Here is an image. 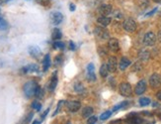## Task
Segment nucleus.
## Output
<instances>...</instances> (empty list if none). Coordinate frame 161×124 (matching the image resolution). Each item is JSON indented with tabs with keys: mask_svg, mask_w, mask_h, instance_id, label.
Returning a JSON list of instances; mask_svg holds the SVG:
<instances>
[{
	"mask_svg": "<svg viewBox=\"0 0 161 124\" xmlns=\"http://www.w3.org/2000/svg\"><path fill=\"white\" fill-rule=\"evenodd\" d=\"M108 74H109V70H108L107 65L105 64L100 68V75H101V77H107Z\"/></svg>",
	"mask_w": 161,
	"mask_h": 124,
	"instance_id": "obj_22",
	"label": "nucleus"
},
{
	"mask_svg": "<svg viewBox=\"0 0 161 124\" xmlns=\"http://www.w3.org/2000/svg\"><path fill=\"white\" fill-rule=\"evenodd\" d=\"M150 103V99L148 97H141L140 98V104L141 106H147Z\"/></svg>",
	"mask_w": 161,
	"mask_h": 124,
	"instance_id": "obj_24",
	"label": "nucleus"
},
{
	"mask_svg": "<svg viewBox=\"0 0 161 124\" xmlns=\"http://www.w3.org/2000/svg\"><path fill=\"white\" fill-rule=\"evenodd\" d=\"M61 103H62V101H59L58 102V105H57V107H56V111H54V113H53V116H56V115L57 114V113L59 112V108H61Z\"/></svg>",
	"mask_w": 161,
	"mask_h": 124,
	"instance_id": "obj_36",
	"label": "nucleus"
},
{
	"mask_svg": "<svg viewBox=\"0 0 161 124\" xmlns=\"http://www.w3.org/2000/svg\"><path fill=\"white\" fill-rule=\"evenodd\" d=\"M119 91L120 93H121V95L129 97V96H130L133 94L132 85H130L129 82H122L119 87Z\"/></svg>",
	"mask_w": 161,
	"mask_h": 124,
	"instance_id": "obj_2",
	"label": "nucleus"
},
{
	"mask_svg": "<svg viewBox=\"0 0 161 124\" xmlns=\"http://www.w3.org/2000/svg\"><path fill=\"white\" fill-rule=\"evenodd\" d=\"M29 53L33 58H39V57L42 55V52H41L39 47H30Z\"/></svg>",
	"mask_w": 161,
	"mask_h": 124,
	"instance_id": "obj_17",
	"label": "nucleus"
},
{
	"mask_svg": "<svg viewBox=\"0 0 161 124\" xmlns=\"http://www.w3.org/2000/svg\"><path fill=\"white\" fill-rule=\"evenodd\" d=\"M130 121L133 124H140L142 122V119H141V118H138V117H133V118H130Z\"/></svg>",
	"mask_w": 161,
	"mask_h": 124,
	"instance_id": "obj_32",
	"label": "nucleus"
},
{
	"mask_svg": "<svg viewBox=\"0 0 161 124\" xmlns=\"http://www.w3.org/2000/svg\"><path fill=\"white\" fill-rule=\"evenodd\" d=\"M87 80L89 82H95L96 80V75L94 72V65L89 64L87 66Z\"/></svg>",
	"mask_w": 161,
	"mask_h": 124,
	"instance_id": "obj_11",
	"label": "nucleus"
},
{
	"mask_svg": "<svg viewBox=\"0 0 161 124\" xmlns=\"http://www.w3.org/2000/svg\"><path fill=\"white\" fill-rule=\"evenodd\" d=\"M48 111H50V108H48L47 110H46V112H43V115H42V119H43V118H45L46 116H47V114L48 113Z\"/></svg>",
	"mask_w": 161,
	"mask_h": 124,
	"instance_id": "obj_40",
	"label": "nucleus"
},
{
	"mask_svg": "<svg viewBox=\"0 0 161 124\" xmlns=\"http://www.w3.org/2000/svg\"><path fill=\"white\" fill-rule=\"evenodd\" d=\"M33 115H34V114H33V113H30V114L28 115V117L26 118V120L24 121V123H26V124H27V123H29L30 121H31L32 118H33Z\"/></svg>",
	"mask_w": 161,
	"mask_h": 124,
	"instance_id": "obj_38",
	"label": "nucleus"
},
{
	"mask_svg": "<svg viewBox=\"0 0 161 124\" xmlns=\"http://www.w3.org/2000/svg\"><path fill=\"white\" fill-rule=\"evenodd\" d=\"M140 58L143 61L148 60L149 59V53L147 52V51H142V52H140Z\"/></svg>",
	"mask_w": 161,
	"mask_h": 124,
	"instance_id": "obj_26",
	"label": "nucleus"
},
{
	"mask_svg": "<svg viewBox=\"0 0 161 124\" xmlns=\"http://www.w3.org/2000/svg\"><path fill=\"white\" fill-rule=\"evenodd\" d=\"M156 40L157 38L153 32H147V33L144 35L143 43L146 46H153L155 43H156Z\"/></svg>",
	"mask_w": 161,
	"mask_h": 124,
	"instance_id": "obj_5",
	"label": "nucleus"
},
{
	"mask_svg": "<svg viewBox=\"0 0 161 124\" xmlns=\"http://www.w3.org/2000/svg\"><path fill=\"white\" fill-rule=\"evenodd\" d=\"M158 40H159V42L161 43V31H159V32H158Z\"/></svg>",
	"mask_w": 161,
	"mask_h": 124,
	"instance_id": "obj_43",
	"label": "nucleus"
},
{
	"mask_svg": "<svg viewBox=\"0 0 161 124\" xmlns=\"http://www.w3.org/2000/svg\"><path fill=\"white\" fill-rule=\"evenodd\" d=\"M35 95H36L38 98H42V96H43V90L39 85H38L36 90H35Z\"/></svg>",
	"mask_w": 161,
	"mask_h": 124,
	"instance_id": "obj_29",
	"label": "nucleus"
},
{
	"mask_svg": "<svg viewBox=\"0 0 161 124\" xmlns=\"http://www.w3.org/2000/svg\"><path fill=\"white\" fill-rule=\"evenodd\" d=\"M62 37V34L59 29L57 28H54L53 30V33H51V39L53 40V41H58V40H61Z\"/></svg>",
	"mask_w": 161,
	"mask_h": 124,
	"instance_id": "obj_18",
	"label": "nucleus"
},
{
	"mask_svg": "<svg viewBox=\"0 0 161 124\" xmlns=\"http://www.w3.org/2000/svg\"><path fill=\"white\" fill-rule=\"evenodd\" d=\"M94 34L100 40L109 39V32L106 30L104 27H96L94 30Z\"/></svg>",
	"mask_w": 161,
	"mask_h": 124,
	"instance_id": "obj_4",
	"label": "nucleus"
},
{
	"mask_svg": "<svg viewBox=\"0 0 161 124\" xmlns=\"http://www.w3.org/2000/svg\"><path fill=\"white\" fill-rule=\"evenodd\" d=\"M112 10H113V8H112L111 5H108V4H104L102 5V6H100L99 8V12L100 14L102 16H108L111 14Z\"/></svg>",
	"mask_w": 161,
	"mask_h": 124,
	"instance_id": "obj_14",
	"label": "nucleus"
},
{
	"mask_svg": "<svg viewBox=\"0 0 161 124\" xmlns=\"http://www.w3.org/2000/svg\"><path fill=\"white\" fill-rule=\"evenodd\" d=\"M154 2H156V3H159V4H161V0H153Z\"/></svg>",
	"mask_w": 161,
	"mask_h": 124,
	"instance_id": "obj_45",
	"label": "nucleus"
},
{
	"mask_svg": "<svg viewBox=\"0 0 161 124\" xmlns=\"http://www.w3.org/2000/svg\"><path fill=\"white\" fill-rule=\"evenodd\" d=\"M158 10V8H154V9H152L151 11H149L148 13H146L145 14V16H147V17H149V16H151V15H153L155 12H156Z\"/></svg>",
	"mask_w": 161,
	"mask_h": 124,
	"instance_id": "obj_37",
	"label": "nucleus"
},
{
	"mask_svg": "<svg viewBox=\"0 0 161 124\" xmlns=\"http://www.w3.org/2000/svg\"><path fill=\"white\" fill-rule=\"evenodd\" d=\"M108 47H109V50L112 51V52H114V53L118 52V51L120 50L119 41L116 39V38H111V39H109Z\"/></svg>",
	"mask_w": 161,
	"mask_h": 124,
	"instance_id": "obj_8",
	"label": "nucleus"
},
{
	"mask_svg": "<svg viewBox=\"0 0 161 124\" xmlns=\"http://www.w3.org/2000/svg\"><path fill=\"white\" fill-rule=\"evenodd\" d=\"M66 107L69 111L71 112H76L80 109L81 107V103L79 101H76V100H73V101H68L66 103Z\"/></svg>",
	"mask_w": 161,
	"mask_h": 124,
	"instance_id": "obj_10",
	"label": "nucleus"
},
{
	"mask_svg": "<svg viewBox=\"0 0 161 124\" xmlns=\"http://www.w3.org/2000/svg\"><path fill=\"white\" fill-rule=\"evenodd\" d=\"M69 6H70V10H71V11H74V10H75V5L72 4V3H70Z\"/></svg>",
	"mask_w": 161,
	"mask_h": 124,
	"instance_id": "obj_42",
	"label": "nucleus"
},
{
	"mask_svg": "<svg viewBox=\"0 0 161 124\" xmlns=\"http://www.w3.org/2000/svg\"><path fill=\"white\" fill-rule=\"evenodd\" d=\"M32 107L34 108L35 110H37V111H40L41 108H42V105H41V103L40 102H38V101H34L32 103Z\"/></svg>",
	"mask_w": 161,
	"mask_h": 124,
	"instance_id": "obj_30",
	"label": "nucleus"
},
{
	"mask_svg": "<svg viewBox=\"0 0 161 124\" xmlns=\"http://www.w3.org/2000/svg\"><path fill=\"white\" fill-rule=\"evenodd\" d=\"M97 22L101 27H107L111 24L112 19L110 17H107V16H100L99 18L97 19Z\"/></svg>",
	"mask_w": 161,
	"mask_h": 124,
	"instance_id": "obj_13",
	"label": "nucleus"
},
{
	"mask_svg": "<svg viewBox=\"0 0 161 124\" xmlns=\"http://www.w3.org/2000/svg\"><path fill=\"white\" fill-rule=\"evenodd\" d=\"M128 104V101H124V102H121L120 104H118L117 106H115L114 107V109H113V111H117V110H119V109H121L123 108V107H125V105Z\"/></svg>",
	"mask_w": 161,
	"mask_h": 124,
	"instance_id": "obj_31",
	"label": "nucleus"
},
{
	"mask_svg": "<svg viewBox=\"0 0 161 124\" xmlns=\"http://www.w3.org/2000/svg\"><path fill=\"white\" fill-rule=\"evenodd\" d=\"M69 48H70V50H71V51H74L75 50V45H74V43H73L72 41H70L69 42Z\"/></svg>",
	"mask_w": 161,
	"mask_h": 124,
	"instance_id": "obj_39",
	"label": "nucleus"
},
{
	"mask_svg": "<svg viewBox=\"0 0 161 124\" xmlns=\"http://www.w3.org/2000/svg\"><path fill=\"white\" fill-rule=\"evenodd\" d=\"M37 87L38 85L35 82H33V80H30V82H26L24 85L23 90L27 98H31L33 95H35V90H36Z\"/></svg>",
	"mask_w": 161,
	"mask_h": 124,
	"instance_id": "obj_1",
	"label": "nucleus"
},
{
	"mask_svg": "<svg viewBox=\"0 0 161 124\" xmlns=\"http://www.w3.org/2000/svg\"><path fill=\"white\" fill-rule=\"evenodd\" d=\"M145 90H146V82L144 80H141L136 83L135 87V94H137V95H140V94H142Z\"/></svg>",
	"mask_w": 161,
	"mask_h": 124,
	"instance_id": "obj_7",
	"label": "nucleus"
},
{
	"mask_svg": "<svg viewBox=\"0 0 161 124\" xmlns=\"http://www.w3.org/2000/svg\"><path fill=\"white\" fill-rule=\"evenodd\" d=\"M32 124H41V121H39V120H35Z\"/></svg>",
	"mask_w": 161,
	"mask_h": 124,
	"instance_id": "obj_44",
	"label": "nucleus"
},
{
	"mask_svg": "<svg viewBox=\"0 0 161 124\" xmlns=\"http://www.w3.org/2000/svg\"><path fill=\"white\" fill-rule=\"evenodd\" d=\"M57 85V75H56V72L53 75V77H51V80L50 82V85H48V87H50V90L51 91H53L54 90H56Z\"/></svg>",
	"mask_w": 161,
	"mask_h": 124,
	"instance_id": "obj_21",
	"label": "nucleus"
},
{
	"mask_svg": "<svg viewBox=\"0 0 161 124\" xmlns=\"http://www.w3.org/2000/svg\"><path fill=\"white\" fill-rule=\"evenodd\" d=\"M38 71H39V67L36 64H30L22 69V72H24V74H26V72H35Z\"/></svg>",
	"mask_w": 161,
	"mask_h": 124,
	"instance_id": "obj_15",
	"label": "nucleus"
},
{
	"mask_svg": "<svg viewBox=\"0 0 161 124\" xmlns=\"http://www.w3.org/2000/svg\"><path fill=\"white\" fill-rule=\"evenodd\" d=\"M107 67H108V70L109 72H115L118 69V61L115 57H111L108 61V64H107Z\"/></svg>",
	"mask_w": 161,
	"mask_h": 124,
	"instance_id": "obj_9",
	"label": "nucleus"
},
{
	"mask_svg": "<svg viewBox=\"0 0 161 124\" xmlns=\"http://www.w3.org/2000/svg\"><path fill=\"white\" fill-rule=\"evenodd\" d=\"M111 115H112V111L108 110V111H105L104 113H102V114L100 115V119L101 120H106V119H108Z\"/></svg>",
	"mask_w": 161,
	"mask_h": 124,
	"instance_id": "obj_25",
	"label": "nucleus"
},
{
	"mask_svg": "<svg viewBox=\"0 0 161 124\" xmlns=\"http://www.w3.org/2000/svg\"><path fill=\"white\" fill-rule=\"evenodd\" d=\"M98 118L96 116H90L88 117V120H87V124H95L97 122Z\"/></svg>",
	"mask_w": 161,
	"mask_h": 124,
	"instance_id": "obj_33",
	"label": "nucleus"
},
{
	"mask_svg": "<svg viewBox=\"0 0 161 124\" xmlns=\"http://www.w3.org/2000/svg\"><path fill=\"white\" fill-rule=\"evenodd\" d=\"M99 54L101 56H105L107 54V50L105 49V47H99Z\"/></svg>",
	"mask_w": 161,
	"mask_h": 124,
	"instance_id": "obj_34",
	"label": "nucleus"
},
{
	"mask_svg": "<svg viewBox=\"0 0 161 124\" xmlns=\"http://www.w3.org/2000/svg\"><path fill=\"white\" fill-rule=\"evenodd\" d=\"M156 97L161 101V90H159V91H158V92L156 93Z\"/></svg>",
	"mask_w": 161,
	"mask_h": 124,
	"instance_id": "obj_41",
	"label": "nucleus"
},
{
	"mask_svg": "<svg viewBox=\"0 0 161 124\" xmlns=\"http://www.w3.org/2000/svg\"><path fill=\"white\" fill-rule=\"evenodd\" d=\"M51 19L53 25H58V24H61L62 22V20H63V15H62L61 12H53L51 16Z\"/></svg>",
	"mask_w": 161,
	"mask_h": 124,
	"instance_id": "obj_12",
	"label": "nucleus"
},
{
	"mask_svg": "<svg viewBox=\"0 0 161 124\" xmlns=\"http://www.w3.org/2000/svg\"><path fill=\"white\" fill-rule=\"evenodd\" d=\"M53 47H54V49H64L65 45H64L62 42L54 41V43H53Z\"/></svg>",
	"mask_w": 161,
	"mask_h": 124,
	"instance_id": "obj_28",
	"label": "nucleus"
},
{
	"mask_svg": "<svg viewBox=\"0 0 161 124\" xmlns=\"http://www.w3.org/2000/svg\"><path fill=\"white\" fill-rule=\"evenodd\" d=\"M61 62H62V58H61V55H58L56 58V60H54V63H56V65H59V64H61Z\"/></svg>",
	"mask_w": 161,
	"mask_h": 124,
	"instance_id": "obj_35",
	"label": "nucleus"
},
{
	"mask_svg": "<svg viewBox=\"0 0 161 124\" xmlns=\"http://www.w3.org/2000/svg\"><path fill=\"white\" fill-rule=\"evenodd\" d=\"M7 27H8L7 22L0 16V30H5V29H7Z\"/></svg>",
	"mask_w": 161,
	"mask_h": 124,
	"instance_id": "obj_27",
	"label": "nucleus"
},
{
	"mask_svg": "<svg viewBox=\"0 0 161 124\" xmlns=\"http://www.w3.org/2000/svg\"><path fill=\"white\" fill-rule=\"evenodd\" d=\"M84 87H83V85L81 82H76L75 85H74V90L76 91V92H78V93H82L83 91H84Z\"/></svg>",
	"mask_w": 161,
	"mask_h": 124,
	"instance_id": "obj_23",
	"label": "nucleus"
},
{
	"mask_svg": "<svg viewBox=\"0 0 161 124\" xmlns=\"http://www.w3.org/2000/svg\"><path fill=\"white\" fill-rule=\"evenodd\" d=\"M92 113H93V108L91 106H86L82 110V116L84 118H88L91 116Z\"/></svg>",
	"mask_w": 161,
	"mask_h": 124,
	"instance_id": "obj_20",
	"label": "nucleus"
},
{
	"mask_svg": "<svg viewBox=\"0 0 161 124\" xmlns=\"http://www.w3.org/2000/svg\"><path fill=\"white\" fill-rule=\"evenodd\" d=\"M123 28L129 33H133L136 30V22L132 18H128L123 23Z\"/></svg>",
	"mask_w": 161,
	"mask_h": 124,
	"instance_id": "obj_3",
	"label": "nucleus"
},
{
	"mask_svg": "<svg viewBox=\"0 0 161 124\" xmlns=\"http://www.w3.org/2000/svg\"><path fill=\"white\" fill-rule=\"evenodd\" d=\"M66 124H71V122H70V121H68V122H67Z\"/></svg>",
	"mask_w": 161,
	"mask_h": 124,
	"instance_id": "obj_46",
	"label": "nucleus"
},
{
	"mask_svg": "<svg viewBox=\"0 0 161 124\" xmlns=\"http://www.w3.org/2000/svg\"><path fill=\"white\" fill-rule=\"evenodd\" d=\"M130 61L129 60V59H127V58H122L121 59V61H120V63H119V68L121 71H125V69L128 68V67H130Z\"/></svg>",
	"mask_w": 161,
	"mask_h": 124,
	"instance_id": "obj_16",
	"label": "nucleus"
},
{
	"mask_svg": "<svg viewBox=\"0 0 161 124\" xmlns=\"http://www.w3.org/2000/svg\"><path fill=\"white\" fill-rule=\"evenodd\" d=\"M149 85L151 87L157 88L161 87V75L158 74H153L151 75V77H149Z\"/></svg>",
	"mask_w": 161,
	"mask_h": 124,
	"instance_id": "obj_6",
	"label": "nucleus"
},
{
	"mask_svg": "<svg viewBox=\"0 0 161 124\" xmlns=\"http://www.w3.org/2000/svg\"><path fill=\"white\" fill-rule=\"evenodd\" d=\"M43 72H47L51 67V57L50 55H46L45 58H43Z\"/></svg>",
	"mask_w": 161,
	"mask_h": 124,
	"instance_id": "obj_19",
	"label": "nucleus"
}]
</instances>
